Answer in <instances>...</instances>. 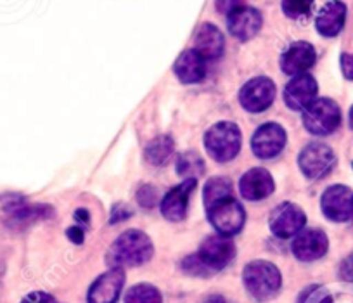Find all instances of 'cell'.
<instances>
[{
	"mask_svg": "<svg viewBox=\"0 0 353 303\" xmlns=\"http://www.w3.org/2000/svg\"><path fill=\"white\" fill-rule=\"evenodd\" d=\"M151 240L142 231L130 229L125 231L113 243L110 251V260L114 267H137L145 264L152 257Z\"/></svg>",
	"mask_w": 353,
	"mask_h": 303,
	"instance_id": "cell-1",
	"label": "cell"
},
{
	"mask_svg": "<svg viewBox=\"0 0 353 303\" xmlns=\"http://www.w3.org/2000/svg\"><path fill=\"white\" fill-rule=\"evenodd\" d=\"M243 281L248 293L258 302H267L279 293L283 279L279 268L270 262L254 260L244 267Z\"/></svg>",
	"mask_w": 353,
	"mask_h": 303,
	"instance_id": "cell-2",
	"label": "cell"
},
{
	"mask_svg": "<svg viewBox=\"0 0 353 303\" xmlns=\"http://www.w3.org/2000/svg\"><path fill=\"white\" fill-rule=\"evenodd\" d=\"M205 148L215 162L225 163L237 156L241 149V132L230 121L213 125L205 135Z\"/></svg>",
	"mask_w": 353,
	"mask_h": 303,
	"instance_id": "cell-3",
	"label": "cell"
},
{
	"mask_svg": "<svg viewBox=\"0 0 353 303\" xmlns=\"http://www.w3.org/2000/svg\"><path fill=\"white\" fill-rule=\"evenodd\" d=\"M303 124L315 135L332 134L341 124V111L331 99H315L303 110Z\"/></svg>",
	"mask_w": 353,
	"mask_h": 303,
	"instance_id": "cell-4",
	"label": "cell"
},
{
	"mask_svg": "<svg viewBox=\"0 0 353 303\" xmlns=\"http://www.w3.org/2000/svg\"><path fill=\"white\" fill-rule=\"evenodd\" d=\"M206 212H208V220L212 222V226L222 236H234L243 229L244 222H246V213H244L243 206L232 196L212 205L210 208H206Z\"/></svg>",
	"mask_w": 353,
	"mask_h": 303,
	"instance_id": "cell-5",
	"label": "cell"
},
{
	"mask_svg": "<svg viewBox=\"0 0 353 303\" xmlns=\"http://www.w3.org/2000/svg\"><path fill=\"white\" fill-rule=\"evenodd\" d=\"M274 97H276V85L270 78L265 77L253 78L239 92L241 106L250 113H261L270 108Z\"/></svg>",
	"mask_w": 353,
	"mask_h": 303,
	"instance_id": "cell-6",
	"label": "cell"
},
{
	"mask_svg": "<svg viewBox=\"0 0 353 303\" xmlns=\"http://www.w3.org/2000/svg\"><path fill=\"white\" fill-rule=\"evenodd\" d=\"M300 168L308 179H321V177L327 175L336 165V156L329 146L322 144V142H312L308 144L303 151L300 153Z\"/></svg>",
	"mask_w": 353,
	"mask_h": 303,
	"instance_id": "cell-7",
	"label": "cell"
},
{
	"mask_svg": "<svg viewBox=\"0 0 353 303\" xmlns=\"http://www.w3.org/2000/svg\"><path fill=\"white\" fill-rule=\"evenodd\" d=\"M322 212L332 222H346L353 217V190L346 186H331L322 194Z\"/></svg>",
	"mask_w": 353,
	"mask_h": 303,
	"instance_id": "cell-8",
	"label": "cell"
},
{
	"mask_svg": "<svg viewBox=\"0 0 353 303\" xmlns=\"http://www.w3.org/2000/svg\"><path fill=\"white\" fill-rule=\"evenodd\" d=\"M234 255H236V248H234L232 240L229 236L219 234V236H210L203 241L198 257L210 271L215 272L227 267Z\"/></svg>",
	"mask_w": 353,
	"mask_h": 303,
	"instance_id": "cell-9",
	"label": "cell"
},
{
	"mask_svg": "<svg viewBox=\"0 0 353 303\" xmlns=\"http://www.w3.org/2000/svg\"><path fill=\"white\" fill-rule=\"evenodd\" d=\"M307 222V215L303 210L294 203H283L274 210L272 217H270V229L276 236L286 237L296 236Z\"/></svg>",
	"mask_w": 353,
	"mask_h": 303,
	"instance_id": "cell-10",
	"label": "cell"
},
{
	"mask_svg": "<svg viewBox=\"0 0 353 303\" xmlns=\"http://www.w3.org/2000/svg\"><path fill=\"white\" fill-rule=\"evenodd\" d=\"M286 146V132L277 124H265L254 132L251 148L258 158L269 159L279 155Z\"/></svg>",
	"mask_w": 353,
	"mask_h": 303,
	"instance_id": "cell-11",
	"label": "cell"
},
{
	"mask_svg": "<svg viewBox=\"0 0 353 303\" xmlns=\"http://www.w3.org/2000/svg\"><path fill=\"white\" fill-rule=\"evenodd\" d=\"M125 284V272L121 267H113L97 277L88 291V303H117Z\"/></svg>",
	"mask_w": 353,
	"mask_h": 303,
	"instance_id": "cell-12",
	"label": "cell"
},
{
	"mask_svg": "<svg viewBox=\"0 0 353 303\" xmlns=\"http://www.w3.org/2000/svg\"><path fill=\"white\" fill-rule=\"evenodd\" d=\"M329 241L322 231H300L293 241V253L301 262H314L327 253Z\"/></svg>",
	"mask_w": 353,
	"mask_h": 303,
	"instance_id": "cell-13",
	"label": "cell"
},
{
	"mask_svg": "<svg viewBox=\"0 0 353 303\" xmlns=\"http://www.w3.org/2000/svg\"><path fill=\"white\" fill-rule=\"evenodd\" d=\"M196 179H188L181 184V186L173 187L168 190L161 201V213L165 219L170 222H181L188 215V205H189V196L194 190Z\"/></svg>",
	"mask_w": 353,
	"mask_h": 303,
	"instance_id": "cell-14",
	"label": "cell"
},
{
	"mask_svg": "<svg viewBox=\"0 0 353 303\" xmlns=\"http://www.w3.org/2000/svg\"><path fill=\"white\" fill-rule=\"evenodd\" d=\"M317 95V81L312 75H296L284 88V101L293 111H303Z\"/></svg>",
	"mask_w": 353,
	"mask_h": 303,
	"instance_id": "cell-15",
	"label": "cell"
},
{
	"mask_svg": "<svg viewBox=\"0 0 353 303\" xmlns=\"http://www.w3.org/2000/svg\"><path fill=\"white\" fill-rule=\"evenodd\" d=\"M239 189L243 197L250 201H258L269 197L276 189L272 175L265 168H253L243 175L239 182Z\"/></svg>",
	"mask_w": 353,
	"mask_h": 303,
	"instance_id": "cell-16",
	"label": "cell"
},
{
	"mask_svg": "<svg viewBox=\"0 0 353 303\" xmlns=\"http://www.w3.org/2000/svg\"><path fill=\"white\" fill-rule=\"evenodd\" d=\"M315 64V49L308 42H294L281 57V68L286 75H301Z\"/></svg>",
	"mask_w": 353,
	"mask_h": 303,
	"instance_id": "cell-17",
	"label": "cell"
},
{
	"mask_svg": "<svg viewBox=\"0 0 353 303\" xmlns=\"http://www.w3.org/2000/svg\"><path fill=\"white\" fill-rule=\"evenodd\" d=\"M229 32L232 33V37H236L237 40H246L253 39L261 28V14L256 9L251 8H239L234 12L229 14Z\"/></svg>",
	"mask_w": 353,
	"mask_h": 303,
	"instance_id": "cell-18",
	"label": "cell"
},
{
	"mask_svg": "<svg viewBox=\"0 0 353 303\" xmlns=\"http://www.w3.org/2000/svg\"><path fill=\"white\" fill-rule=\"evenodd\" d=\"M346 6L339 0H332L321 9L317 16V32L324 37H336L345 26Z\"/></svg>",
	"mask_w": 353,
	"mask_h": 303,
	"instance_id": "cell-19",
	"label": "cell"
},
{
	"mask_svg": "<svg viewBox=\"0 0 353 303\" xmlns=\"http://www.w3.org/2000/svg\"><path fill=\"white\" fill-rule=\"evenodd\" d=\"M175 73L184 84H198L206 77V59L196 49L185 50L176 59Z\"/></svg>",
	"mask_w": 353,
	"mask_h": 303,
	"instance_id": "cell-20",
	"label": "cell"
},
{
	"mask_svg": "<svg viewBox=\"0 0 353 303\" xmlns=\"http://www.w3.org/2000/svg\"><path fill=\"white\" fill-rule=\"evenodd\" d=\"M223 35L220 33V30L216 26L210 25H203L201 28L198 30L196 33V39H194V49L205 57L206 61L208 59H216L223 54Z\"/></svg>",
	"mask_w": 353,
	"mask_h": 303,
	"instance_id": "cell-21",
	"label": "cell"
},
{
	"mask_svg": "<svg viewBox=\"0 0 353 303\" xmlns=\"http://www.w3.org/2000/svg\"><path fill=\"white\" fill-rule=\"evenodd\" d=\"M173 153V141L168 135H159L152 139L145 148V159L152 165H163L170 159Z\"/></svg>",
	"mask_w": 353,
	"mask_h": 303,
	"instance_id": "cell-22",
	"label": "cell"
},
{
	"mask_svg": "<svg viewBox=\"0 0 353 303\" xmlns=\"http://www.w3.org/2000/svg\"><path fill=\"white\" fill-rule=\"evenodd\" d=\"M230 196H232V184L227 179H223V177H215V179H210L206 182L205 194H203L206 208H210L212 205Z\"/></svg>",
	"mask_w": 353,
	"mask_h": 303,
	"instance_id": "cell-23",
	"label": "cell"
},
{
	"mask_svg": "<svg viewBox=\"0 0 353 303\" xmlns=\"http://www.w3.org/2000/svg\"><path fill=\"white\" fill-rule=\"evenodd\" d=\"M163 296L152 284H137L125 295V303H161Z\"/></svg>",
	"mask_w": 353,
	"mask_h": 303,
	"instance_id": "cell-24",
	"label": "cell"
},
{
	"mask_svg": "<svg viewBox=\"0 0 353 303\" xmlns=\"http://www.w3.org/2000/svg\"><path fill=\"white\" fill-rule=\"evenodd\" d=\"M203 159L196 155L194 151L182 153L179 156V162H176V172L181 173L182 177H189V179H194L196 175L203 172Z\"/></svg>",
	"mask_w": 353,
	"mask_h": 303,
	"instance_id": "cell-25",
	"label": "cell"
},
{
	"mask_svg": "<svg viewBox=\"0 0 353 303\" xmlns=\"http://www.w3.org/2000/svg\"><path fill=\"white\" fill-rule=\"evenodd\" d=\"M314 0H283V11L288 18L300 19L310 14Z\"/></svg>",
	"mask_w": 353,
	"mask_h": 303,
	"instance_id": "cell-26",
	"label": "cell"
},
{
	"mask_svg": "<svg viewBox=\"0 0 353 303\" xmlns=\"http://www.w3.org/2000/svg\"><path fill=\"white\" fill-rule=\"evenodd\" d=\"M184 271L188 272V274L199 275V277L212 274V271H210V268L206 267V265L203 264L201 260H199L198 255H192V257L185 258V260H184Z\"/></svg>",
	"mask_w": 353,
	"mask_h": 303,
	"instance_id": "cell-27",
	"label": "cell"
},
{
	"mask_svg": "<svg viewBox=\"0 0 353 303\" xmlns=\"http://www.w3.org/2000/svg\"><path fill=\"white\" fill-rule=\"evenodd\" d=\"M156 199V189L151 186H145L139 190V201H141V205L145 206V208H151L154 205Z\"/></svg>",
	"mask_w": 353,
	"mask_h": 303,
	"instance_id": "cell-28",
	"label": "cell"
},
{
	"mask_svg": "<svg viewBox=\"0 0 353 303\" xmlns=\"http://www.w3.org/2000/svg\"><path fill=\"white\" fill-rule=\"evenodd\" d=\"M239 8H243V0H216V9L222 14L229 16L230 12H234Z\"/></svg>",
	"mask_w": 353,
	"mask_h": 303,
	"instance_id": "cell-29",
	"label": "cell"
},
{
	"mask_svg": "<svg viewBox=\"0 0 353 303\" xmlns=\"http://www.w3.org/2000/svg\"><path fill=\"white\" fill-rule=\"evenodd\" d=\"M339 277L346 282H353V253L341 262V267H339Z\"/></svg>",
	"mask_w": 353,
	"mask_h": 303,
	"instance_id": "cell-30",
	"label": "cell"
},
{
	"mask_svg": "<svg viewBox=\"0 0 353 303\" xmlns=\"http://www.w3.org/2000/svg\"><path fill=\"white\" fill-rule=\"evenodd\" d=\"M21 303H54V298L49 295V293L33 291L30 293L28 296H25Z\"/></svg>",
	"mask_w": 353,
	"mask_h": 303,
	"instance_id": "cell-31",
	"label": "cell"
},
{
	"mask_svg": "<svg viewBox=\"0 0 353 303\" xmlns=\"http://www.w3.org/2000/svg\"><path fill=\"white\" fill-rule=\"evenodd\" d=\"M341 70L348 80H353V54H343L341 56Z\"/></svg>",
	"mask_w": 353,
	"mask_h": 303,
	"instance_id": "cell-32",
	"label": "cell"
},
{
	"mask_svg": "<svg viewBox=\"0 0 353 303\" xmlns=\"http://www.w3.org/2000/svg\"><path fill=\"white\" fill-rule=\"evenodd\" d=\"M130 215H132V212L128 206H114L113 215H111V224H117V222H120V220L128 219Z\"/></svg>",
	"mask_w": 353,
	"mask_h": 303,
	"instance_id": "cell-33",
	"label": "cell"
},
{
	"mask_svg": "<svg viewBox=\"0 0 353 303\" xmlns=\"http://www.w3.org/2000/svg\"><path fill=\"white\" fill-rule=\"evenodd\" d=\"M66 236L70 237V240L73 241L74 244H81V243H83V231H81L78 226L70 227V229L66 231Z\"/></svg>",
	"mask_w": 353,
	"mask_h": 303,
	"instance_id": "cell-34",
	"label": "cell"
},
{
	"mask_svg": "<svg viewBox=\"0 0 353 303\" xmlns=\"http://www.w3.org/2000/svg\"><path fill=\"white\" fill-rule=\"evenodd\" d=\"M74 219L83 220V222H88V212H87V210H83V208L77 210V213H74Z\"/></svg>",
	"mask_w": 353,
	"mask_h": 303,
	"instance_id": "cell-35",
	"label": "cell"
},
{
	"mask_svg": "<svg viewBox=\"0 0 353 303\" xmlns=\"http://www.w3.org/2000/svg\"><path fill=\"white\" fill-rule=\"evenodd\" d=\"M205 303H225V302H223L222 296H212V298L206 300Z\"/></svg>",
	"mask_w": 353,
	"mask_h": 303,
	"instance_id": "cell-36",
	"label": "cell"
},
{
	"mask_svg": "<svg viewBox=\"0 0 353 303\" xmlns=\"http://www.w3.org/2000/svg\"><path fill=\"white\" fill-rule=\"evenodd\" d=\"M348 121H350V127L353 128V106H352V110H350V117H348Z\"/></svg>",
	"mask_w": 353,
	"mask_h": 303,
	"instance_id": "cell-37",
	"label": "cell"
}]
</instances>
